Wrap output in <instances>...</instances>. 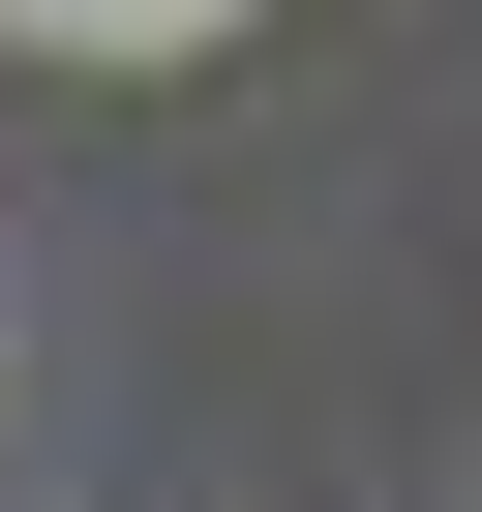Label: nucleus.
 <instances>
[{
    "instance_id": "f257e3e1",
    "label": "nucleus",
    "mask_w": 482,
    "mask_h": 512,
    "mask_svg": "<svg viewBox=\"0 0 482 512\" xmlns=\"http://www.w3.org/2000/svg\"><path fill=\"white\" fill-rule=\"evenodd\" d=\"M61 31H211V0H61Z\"/></svg>"
}]
</instances>
